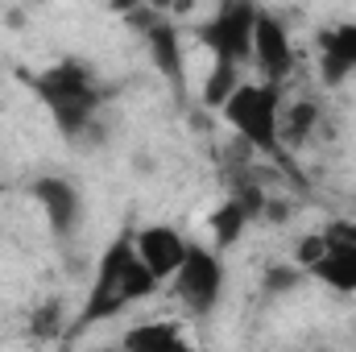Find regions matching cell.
Wrapping results in <instances>:
<instances>
[{"label": "cell", "instance_id": "cell-8", "mask_svg": "<svg viewBox=\"0 0 356 352\" xmlns=\"http://www.w3.org/2000/svg\"><path fill=\"white\" fill-rule=\"evenodd\" d=\"M253 67L261 71L266 83L286 88L294 67H298V54H294V42H290V29L277 13H257V33H253Z\"/></svg>", "mask_w": 356, "mask_h": 352}, {"label": "cell", "instance_id": "cell-4", "mask_svg": "<svg viewBox=\"0 0 356 352\" xmlns=\"http://www.w3.org/2000/svg\"><path fill=\"white\" fill-rule=\"evenodd\" d=\"M257 0H220L211 21L199 25V42L211 50V63L224 67H253V33H257Z\"/></svg>", "mask_w": 356, "mask_h": 352}, {"label": "cell", "instance_id": "cell-14", "mask_svg": "<svg viewBox=\"0 0 356 352\" xmlns=\"http://www.w3.org/2000/svg\"><path fill=\"white\" fill-rule=\"evenodd\" d=\"M315 125H319V104L315 99H298V104L282 108V145H307Z\"/></svg>", "mask_w": 356, "mask_h": 352}, {"label": "cell", "instance_id": "cell-6", "mask_svg": "<svg viewBox=\"0 0 356 352\" xmlns=\"http://www.w3.org/2000/svg\"><path fill=\"white\" fill-rule=\"evenodd\" d=\"M133 29L141 33V42H145V50H149V63L158 67V75L178 91V99L186 95V58H182V38H178V25L166 17V13H158V8H137L133 17Z\"/></svg>", "mask_w": 356, "mask_h": 352}, {"label": "cell", "instance_id": "cell-5", "mask_svg": "<svg viewBox=\"0 0 356 352\" xmlns=\"http://www.w3.org/2000/svg\"><path fill=\"white\" fill-rule=\"evenodd\" d=\"M170 286H175V298L182 303L186 315L211 319L224 303V290H228V269H224L220 249L191 245L182 265L175 269V278H170Z\"/></svg>", "mask_w": 356, "mask_h": 352}, {"label": "cell", "instance_id": "cell-7", "mask_svg": "<svg viewBox=\"0 0 356 352\" xmlns=\"http://www.w3.org/2000/svg\"><path fill=\"white\" fill-rule=\"evenodd\" d=\"M29 195L38 199V207L46 211V224L54 232V241H75L83 228V195L71 178L63 175H42L29 182Z\"/></svg>", "mask_w": 356, "mask_h": 352}, {"label": "cell", "instance_id": "cell-18", "mask_svg": "<svg viewBox=\"0 0 356 352\" xmlns=\"http://www.w3.org/2000/svg\"><path fill=\"white\" fill-rule=\"evenodd\" d=\"M170 4H175V0H149V8H158V13H166Z\"/></svg>", "mask_w": 356, "mask_h": 352}, {"label": "cell", "instance_id": "cell-10", "mask_svg": "<svg viewBox=\"0 0 356 352\" xmlns=\"http://www.w3.org/2000/svg\"><path fill=\"white\" fill-rule=\"evenodd\" d=\"M133 245H137L141 262L149 265L162 282H166V278H175V269L182 265L186 249H191V241H186L178 228H170V224H149V228H137V232H133Z\"/></svg>", "mask_w": 356, "mask_h": 352}, {"label": "cell", "instance_id": "cell-12", "mask_svg": "<svg viewBox=\"0 0 356 352\" xmlns=\"http://www.w3.org/2000/svg\"><path fill=\"white\" fill-rule=\"evenodd\" d=\"M253 224V211H249V203L241 199V195H232L228 191V199L207 216V228H211V245L216 249H232L241 237H245V228Z\"/></svg>", "mask_w": 356, "mask_h": 352}, {"label": "cell", "instance_id": "cell-2", "mask_svg": "<svg viewBox=\"0 0 356 352\" xmlns=\"http://www.w3.org/2000/svg\"><path fill=\"white\" fill-rule=\"evenodd\" d=\"M33 95L42 99V108L50 112L54 129L75 141V145H95L104 141V125H99V108H104V88L95 83L88 67L79 58H63L54 67H46L42 75L29 79Z\"/></svg>", "mask_w": 356, "mask_h": 352}, {"label": "cell", "instance_id": "cell-9", "mask_svg": "<svg viewBox=\"0 0 356 352\" xmlns=\"http://www.w3.org/2000/svg\"><path fill=\"white\" fill-rule=\"evenodd\" d=\"M356 75V21H340L319 33V83L344 88Z\"/></svg>", "mask_w": 356, "mask_h": 352}, {"label": "cell", "instance_id": "cell-16", "mask_svg": "<svg viewBox=\"0 0 356 352\" xmlns=\"http://www.w3.org/2000/svg\"><path fill=\"white\" fill-rule=\"evenodd\" d=\"M302 278H307V269H302V265H273V269H266L261 286H266V294H290Z\"/></svg>", "mask_w": 356, "mask_h": 352}, {"label": "cell", "instance_id": "cell-13", "mask_svg": "<svg viewBox=\"0 0 356 352\" xmlns=\"http://www.w3.org/2000/svg\"><path fill=\"white\" fill-rule=\"evenodd\" d=\"M124 349H137V352H178V349H191L186 332L170 323V319H154V323H137L124 332L120 340Z\"/></svg>", "mask_w": 356, "mask_h": 352}, {"label": "cell", "instance_id": "cell-17", "mask_svg": "<svg viewBox=\"0 0 356 352\" xmlns=\"http://www.w3.org/2000/svg\"><path fill=\"white\" fill-rule=\"evenodd\" d=\"M58 319H63L58 303H46V307H38V311H33V336H54Z\"/></svg>", "mask_w": 356, "mask_h": 352}, {"label": "cell", "instance_id": "cell-3", "mask_svg": "<svg viewBox=\"0 0 356 352\" xmlns=\"http://www.w3.org/2000/svg\"><path fill=\"white\" fill-rule=\"evenodd\" d=\"M220 112H224L228 129L245 141V150L277 158V150H282V88L277 83H266V79L249 83L245 79L220 104Z\"/></svg>", "mask_w": 356, "mask_h": 352}, {"label": "cell", "instance_id": "cell-1", "mask_svg": "<svg viewBox=\"0 0 356 352\" xmlns=\"http://www.w3.org/2000/svg\"><path fill=\"white\" fill-rule=\"evenodd\" d=\"M158 286H162V278L141 262V253L133 245V232L116 237L104 249L99 265H95V278H91V286H88V303H83L79 319L71 323V332L79 336V332H88L95 323H104V319L124 315L129 307L145 303Z\"/></svg>", "mask_w": 356, "mask_h": 352}, {"label": "cell", "instance_id": "cell-11", "mask_svg": "<svg viewBox=\"0 0 356 352\" xmlns=\"http://www.w3.org/2000/svg\"><path fill=\"white\" fill-rule=\"evenodd\" d=\"M307 278L323 282L336 294H356V241H327V249L307 265Z\"/></svg>", "mask_w": 356, "mask_h": 352}, {"label": "cell", "instance_id": "cell-15", "mask_svg": "<svg viewBox=\"0 0 356 352\" xmlns=\"http://www.w3.org/2000/svg\"><path fill=\"white\" fill-rule=\"evenodd\" d=\"M241 83H245V71H241V67L211 63V71H207V79H203V104H207V108H220Z\"/></svg>", "mask_w": 356, "mask_h": 352}]
</instances>
